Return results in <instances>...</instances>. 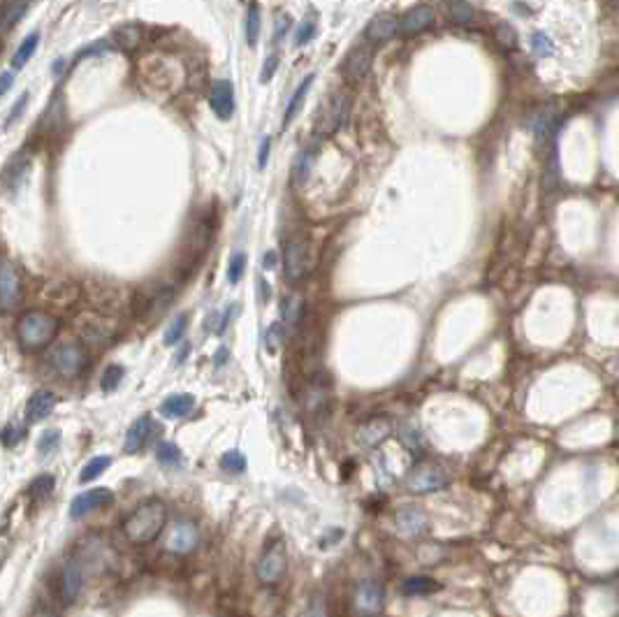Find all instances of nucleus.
Listing matches in <instances>:
<instances>
[{
    "label": "nucleus",
    "instance_id": "f257e3e1",
    "mask_svg": "<svg viewBox=\"0 0 619 617\" xmlns=\"http://www.w3.org/2000/svg\"><path fill=\"white\" fill-rule=\"evenodd\" d=\"M167 525V506L161 499H149L132 510L128 520L123 522V532H126L128 541L132 543H151L156 541Z\"/></svg>",
    "mask_w": 619,
    "mask_h": 617
},
{
    "label": "nucleus",
    "instance_id": "f03ea898",
    "mask_svg": "<svg viewBox=\"0 0 619 617\" xmlns=\"http://www.w3.org/2000/svg\"><path fill=\"white\" fill-rule=\"evenodd\" d=\"M58 332V321L51 313L28 311L16 323V339L23 350H40L54 341Z\"/></svg>",
    "mask_w": 619,
    "mask_h": 617
},
{
    "label": "nucleus",
    "instance_id": "7ed1b4c3",
    "mask_svg": "<svg viewBox=\"0 0 619 617\" xmlns=\"http://www.w3.org/2000/svg\"><path fill=\"white\" fill-rule=\"evenodd\" d=\"M172 295H174L172 284H165V281H149V284L137 288L135 295L130 297L132 313H135L137 318H149V316L158 313L161 308L170 304Z\"/></svg>",
    "mask_w": 619,
    "mask_h": 617
},
{
    "label": "nucleus",
    "instance_id": "20e7f679",
    "mask_svg": "<svg viewBox=\"0 0 619 617\" xmlns=\"http://www.w3.org/2000/svg\"><path fill=\"white\" fill-rule=\"evenodd\" d=\"M47 360H49L51 369H54L60 378H77L88 365L86 350H84L82 343H77V341L60 343V346H56L49 353Z\"/></svg>",
    "mask_w": 619,
    "mask_h": 617
},
{
    "label": "nucleus",
    "instance_id": "39448f33",
    "mask_svg": "<svg viewBox=\"0 0 619 617\" xmlns=\"http://www.w3.org/2000/svg\"><path fill=\"white\" fill-rule=\"evenodd\" d=\"M350 117V98L346 93H332L321 104V112L316 117V130L321 135H332V132L341 130L346 126V121Z\"/></svg>",
    "mask_w": 619,
    "mask_h": 617
},
{
    "label": "nucleus",
    "instance_id": "423d86ee",
    "mask_svg": "<svg viewBox=\"0 0 619 617\" xmlns=\"http://www.w3.org/2000/svg\"><path fill=\"white\" fill-rule=\"evenodd\" d=\"M144 75L149 79V84L161 88V91H174L179 88L183 82V68L176 63L174 58H154L144 63Z\"/></svg>",
    "mask_w": 619,
    "mask_h": 617
},
{
    "label": "nucleus",
    "instance_id": "0eeeda50",
    "mask_svg": "<svg viewBox=\"0 0 619 617\" xmlns=\"http://www.w3.org/2000/svg\"><path fill=\"white\" fill-rule=\"evenodd\" d=\"M286 571V545L274 541L258 562V580L262 585H276Z\"/></svg>",
    "mask_w": 619,
    "mask_h": 617
},
{
    "label": "nucleus",
    "instance_id": "6e6552de",
    "mask_svg": "<svg viewBox=\"0 0 619 617\" xmlns=\"http://www.w3.org/2000/svg\"><path fill=\"white\" fill-rule=\"evenodd\" d=\"M311 264V253H308V244L304 240H290L283 249V272L290 281L304 279Z\"/></svg>",
    "mask_w": 619,
    "mask_h": 617
},
{
    "label": "nucleus",
    "instance_id": "1a4fd4ad",
    "mask_svg": "<svg viewBox=\"0 0 619 617\" xmlns=\"http://www.w3.org/2000/svg\"><path fill=\"white\" fill-rule=\"evenodd\" d=\"M411 492H418V495H427V492H436L443 490L448 485V473L441 469V466H420V469H413L406 478Z\"/></svg>",
    "mask_w": 619,
    "mask_h": 617
},
{
    "label": "nucleus",
    "instance_id": "9d476101",
    "mask_svg": "<svg viewBox=\"0 0 619 617\" xmlns=\"http://www.w3.org/2000/svg\"><path fill=\"white\" fill-rule=\"evenodd\" d=\"M21 299V277L12 260H0V308H12Z\"/></svg>",
    "mask_w": 619,
    "mask_h": 617
},
{
    "label": "nucleus",
    "instance_id": "9b49d317",
    "mask_svg": "<svg viewBox=\"0 0 619 617\" xmlns=\"http://www.w3.org/2000/svg\"><path fill=\"white\" fill-rule=\"evenodd\" d=\"M369 68H371V49L367 42H360L348 49V54L341 63V73L348 82H360V79L367 77Z\"/></svg>",
    "mask_w": 619,
    "mask_h": 617
},
{
    "label": "nucleus",
    "instance_id": "f8f14e48",
    "mask_svg": "<svg viewBox=\"0 0 619 617\" xmlns=\"http://www.w3.org/2000/svg\"><path fill=\"white\" fill-rule=\"evenodd\" d=\"M77 328L88 346H104V343L112 339V325L104 318H100V316L84 313L82 318H79Z\"/></svg>",
    "mask_w": 619,
    "mask_h": 617
},
{
    "label": "nucleus",
    "instance_id": "ddd939ff",
    "mask_svg": "<svg viewBox=\"0 0 619 617\" xmlns=\"http://www.w3.org/2000/svg\"><path fill=\"white\" fill-rule=\"evenodd\" d=\"M198 545V527L193 522H176L170 527L167 532V541L165 548L176 554H185L190 552Z\"/></svg>",
    "mask_w": 619,
    "mask_h": 617
},
{
    "label": "nucleus",
    "instance_id": "4468645a",
    "mask_svg": "<svg viewBox=\"0 0 619 617\" xmlns=\"http://www.w3.org/2000/svg\"><path fill=\"white\" fill-rule=\"evenodd\" d=\"M112 501H114L112 490H107V488H93V490L84 492V495L75 497L72 506H70V515H72L75 520H79V517H84V515L91 513V510H98L102 506L112 504Z\"/></svg>",
    "mask_w": 619,
    "mask_h": 617
},
{
    "label": "nucleus",
    "instance_id": "2eb2a0df",
    "mask_svg": "<svg viewBox=\"0 0 619 617\" xmlns=\"http://www.w3.org/2000/svg\"><path fill=\"white\" fill-rule=\"evenodd\" d=\"M209 104L218 119L227 121L235 112V88L227 79H216L209 91Z\"/></svg>",
    "mask_w": 619,
    "mask_h": 617
},
{
    "label": "nucleus",
    "instance_id": "dca6fc26",
    "mask_svg": "<svg viewBox=\"0 0 619 617\" xmlns=\"http://www.w3.org/2000/svg\"><path fill=\"white\" fill-rule=\"evenodd\" d=\"M434 23V10L429 5H415L399 16V35H415Z\"/></svg>",
    "mask_w": 619,
    "mask_h": 617
},
{
    "label": "nucleus",
    "instance_id": "f3484780",
    "mask_svg": "<svg viewBox=\"0 0 619 617\" xmlns=\"http://www.w3.org/2000/svg\"><path fill=\"white\" fill-rule=\"evenodd\" d=\"M397 33H399V19H397L394 14L383 12V14H376L374 19L367 23L365 38L369 42H385V40L394 38Z\"/></svg>",
    "mask_w": 619,
    "mask_h": 617
},
{
    "label": "nucleus",
    "instance_id": "a211bd4d",
    "mask_svg": "<svg viewBox=\"0 0 619 617\" xmlns=\"http://www.w3.org/2000/svg\"><path fill=\"white\" fill-rule=\"evenodd\" d=\"M54 407H56V395L49 390H38L26 402V418H28V422H40L54 411Z\"/></svg>",
    "mask_w": 619,
    "mask_h": 617
},
{
    "label": "nucleus",
    "instance_id": "6ab92c4d",
    "mask_svg": "<svg viewBox=\"0 0 619 617\" xmlns=\"http://www.w3.org/2000/svg\"><path fill=\"white\" fill-rule=\"evenodd\" d=\"M397 529H399L404 536H420L424 529H427V515L415 506L402 508L399 513H397Z\"/></svg>",
    "mask_w": 619,
    "mask_h": 617
},
{
    "label": "nucleus",
    "instance_id": "aec40b11",
    "mask_svg": "<svg viewBox=\"0 0 619 617\" xmlns=\"http://www.w3.org/2000/svg\"><path fill=\"white\" fill-rule=\"evenodd\" d=\"M151 429H154V420L151 418H149V416L137 418L128 429L123 451H126V453H139L141 448H144L146 441H149V436H151Z\"/></svg>",
    "mask_w": 619,
    "mask_h": 617
},
{
    "label": "nucleus",
    "instance_id": "412c9836",
    "mask_svg": "<svg viewBox=\"0 0 619 617\" xmlns=\"http://www.w3.org/2000/svg\"><path fill=\"white\" fill-rule=\"evenodd\" d=\"M195 409V397L188 392H179V395H170L167 399L161 404V413L170 420H179L185 418L188 413Z\"/></svg>",
    "mask_w": 619,
    "mask_h": 617
},
{
    "label": "nucleus",
    "instance_id": "4be33fe9",
    "mask_svg": "<svg viewBox=\"0 0 619 617\" xmlns=\"http://www.w3.org/2000/svg\"><path fill=\"white\" fill-rule=\"evenodd\" d=\"M316 158H318V144H308L297 154L295 163H293V174H290V176H293L295 186H302V183L308 179L311 167L316 165Z\"/></svg>",
    "mask_w": 619,
    "mask_h": 617
},
{
    "label": "nucleus",
    "instance_id": "5701e85b",
    "mask_svg": "<svg viewBox=\"0 0 619 617\" xmlns=\"http://www.w3.org/2000/svg\"><path fill=\"white\" fill-rule=\"evenodd\" d=\"M79 589H82V567L77 559H68L63 567V601H75Z\"/></svg>",
    "mask_w": 619,
    "mask_h": 617
},
{
    "label": "nucleus",
    "instance_id": "b1692460",
    "mask_svg": "<svg viewBox=\"0 0 619 617\" xmlns=\"http://www.w3.org/2000/svg\"><path fill=\"white\" fill-rule=\"evenodd\" d=\"M380 599H383V589H380L376 583H371V580H365V583L357 587V606L362 608V611H367V613L378 611Z\"/></svg>",
    "mask_w": 619,
    "mask_h": 617
},
{
    "label": "nucleus",
    "instance_id": "393cba45",
    "mask_svg": "<svg viewBox=\"0 0 619 617\" xmlns=\"http://www.w3.org/2000/svg\"><path fill=\"white\" fill-rule=\"evenodd\" d=\"M311 84H313V75H308L304 82L297 86V91L293 93V98H290L288 107H286V117H283V128H288L290 123L295 121V117L299 114V109H302V104L306 100V93H308V88H311Z\"/></svg>",
    "mask_w": 619,
    "mask_h": 617
},
{
    "label": "nucleus",
    "instance_id": "a878e982",
    "mask_svg": "<svg viewBox=\"0 0 619 617\" xmlns=\"http://www.w3.org/2000/svg\"><path fill=\"white\" fill-rule=\"evenodd\" d=\"M114 40L119 42L121 49L135 51L141 44V40H144V31H141V26H137V23H126L114 33Z\"/></svg>",
    "mask_w": 619,
    "mask_h": 617
},
{
    "label": "nucleus",
    "instance_id": "bb28decb",
    "mask_svg": "<svg viewBox=\"0 0 619 617\" xmlns=\"http://www.w3.org/2000/svg\"><path fill=\"white\" fill-rule=\"evenodd\" d=\"M387 422L385 420H371L367 422V425L360 427V434H357V441L362 446H376L378 441H383L387 436Z\"/></svg>",
    "mask_w": 619,
    "mask_h": 617
},
{
    "label": "nucleus",
    "instance_id": "cd10ccee",
    "mask_svg": "<svg viewBox=\"0 0 619 617\" xmlns=\"http://www.w3.org/2000/svg\"><path fill=\"white\" fill-rule=\"evenodd\" d=\"M302 311H304L302 295L293 293V295H288L281 302V316H283V321H286V325H290V328H295V325L299 323V318H302Z\"/></svg>",
    "mask_w": 619,
    "mask_h": 617
},
{
    "label": "nucleus",
    "instance_id": "c85d7f7f",
    "mask_svg": "<svg viewBox=\"0 0 619 617\" xmlns=\"http://www.w3.org/2000/svg\"><path fill=\"white\" fill-rule=\"evenodd\" d=\"M554 117H556V112H554L552 104H547V107L536 109V112L532 114V119H529V123H532V130L536 132L538 137H541V135H547V130H550V128L554 126Z\"/></svg>",
    "mask_w": 619,
    "mask_h": 617
},
{
    "label": "nucleus",
    "instance_id": "c756f323",
    "mask_svg": "<svg viewBox=\"0 0 619 617\" xmlns=\"http://www.w3.org/2000/svg\"><path fill=\"white\" fill-rule=\"evenodd\" d=\"M26 12H28V5H19V3H7L0 7V33H7L12 26L19 23V19Z\"/></svg>",
    "mask_w": 619,
    "mask_h": 617
},
{
    "label": "nucleus",
    "instance_id": "7c9ffc66",
    "mask_svg": "<svg viewBox=\"0 0 619 617\" xmlns=\"http://www.w3.org/2000/svg\"><path fill=\"white\" fill-rule=\"evenodd\" d=\"M38 44H40V33L38 31L31 33V35H26V40L19 44V49H16V54L12 58V68H19L21 70L26 63H28L31 56L35 54V49H38Z\"/></svg>",
    "mask_w": 619,
    "mask_h": 617
},
{
    "label": "nucleus",
    "instance_id": "2f4dec72",
    "mask_svg": "<svg viewBox=\"0 0 619 617\" xmlns=\"http://www.w3.org/2000/svg\"><path fill=\"white\" fill-rule=\"evenodd\" d=\"M109 464H112V457H107V455H98V457H93V460H88V462L84 464L82 473H79V481H82V483H91V481H95L104 469H107Z\"/></svg>",
    "mask_w": 619,
    "mask_h": 617
},
{
    "label": "nucleus",
    "instance_id": "473e14b6",
    "mask_svg": "<svg viewBox=\"0 0 619 617\" xmlns=\"http://www.w3.org/2000/svg\"><path fill=\"white\" fill-rule=\"evenodd\" d=\"M156 457L163 466H179L183 460L179 446L172 444V441H163V444L156 448Z\"/></svg>",
    "mask_w": 619,
    "mask_h": 617
},
{
    "label": "nucleus",
    "instance_id": "72a5a7b5",
    "mask_svg": "<svg viewBox=\"0 0 619 617\" xmlns=\"http://www.w3.org/2000/svg\"><path fill=\"white\" fill-rule=\"evenodd\" d=\"M185 328H188V316L181 313V316H174V318L170 321V325H167L165 330V346H174V343H179L181 337L185 334Z\"/></svg>",
    "mask_w": 619,
    "mask_h": 617
},
{
    "label": "nucleus",
    "instance_id": "f704fd0d",
    "mask_svg": "<svg viewBox=\"0 0 619 617\" xmlns=\"http://www.w3.org/2000/svg\"><path fill=\"white\" fill-rule=\"evenodd\" d=\"M244 28H246V40H249L251 47H255V44H258V38H260V7L258 5H249Z\"/></svg>",
    "mask_w": 619,
    "mask_h": 617
},
{
    "label": "nucleus",
    "instance_id": "c9c22d12",
    "mask_svg": "<svg viewBox=\"0 0 619 617\" xmlns=\"http://www.w3.org/2000/svg\"><path fill=\"white\" fill-rule=\"evenodd\" d=\"M304 402H306V409L308 411H321L325 404H327V387L321 381H313L311 385H308Z\"/></svg>",
    "mask_w": 619,
    "mask_h": 617
},
{
    "label": "nucleus",
    "instance_id": "e433bc0d",
    "mask_svg": "<svg viewBox=\"0 0 619 617\" xmlns=\"http://www.w3.org/2000/svg\"><path fill=\"white\" fill-rule=\"evenodd\" d=\"M51 492H54V478L51 476H38V478L33 481L28 495L35 499V501H44Z\"/></svg>",
    "mask_w": 619,
    "mask_h": 617
},
{
    "label": "nucleus",
    "instance_id": "4c0bfd02",
    "mask_svg": "<svg viewBox=\"0 0 619 617\" xmlns=\"http://www.w3.org/2000/svg\"><path fill=\"white\" fill-rule=\"evenodd\" d=\"M220 469L227 473H242L246 469V457L239 451H227L220 457Z\"/></svg>",
    "mask_w": 619,
    "mask_h": 617
},
{
    "label": "nucleus",
    "instance_id": "58836bf2",
    "mask_svg": "<svg viewBox=\"0 0 619 617\" xmlns=\"http://www.w3.org/2000/svg\"><path fill=\"white\" fill-rule=\"evenodd\" d=\"M436 589V583L434 580H429V578H409L404 583V594H415V596H420V594H429V592H434Z\"/></svg>",
    "mask_w": 619,
    "mask_h": 617
},
{
    "label": "nucleus",
    "instance_id": "ea45409f",
    "mask_svg": "<svg viewBox=\"0 0 619 617\" xmlns=\"http://www.w3.org/2000/svg\"><path fill=\"white\" fill-rule=\"evenodd\" d=\"M246 272V253H235L227 264V279L230 284H239Z\"/></svg>",
    "mask_w": 619,
    "mask_h": 617
},
{
    "label": "nucleus",
    "instance_id": "a19ab883",
    "mask_svg": "<svg viewBox=\"0 0 619 617\" xmlns=\"http://www.w3.org/2000/svg\"><path fill=\"white\" fill-rule=\"evenodd\" d=\"M23 436H26V427L16 425V422H10V425L3 427V431H0V441H3L7 448H14Z\"/></svg>",
    "mask_w": 619,
    "mask_h": 617
},
{
    "label": "nucleus",
    "instance_id": "79ce46f5",
    "mask_svg": "<svg viewBox=\"0 0 619 617\" xmlns=\"http://www.w3.org/2000/svg\"><path fill=\"white\" fill-rule=\"evenodd\" d=\"M313 38H316V21L304 19L295 31V47H304V44H308Z\"/></svg>",
    "mask_w": 619,
    "mask_h": 617
},
{
    "label": "nucleus",
    "instance_id": "37998d69",
    "mask_svg": "<svg viewBox=\"0 0 619 617\" xmlns=\"http://www.w3.org/2000/svg\"><path fill=\"white\" fill-rule=\"evenodd\" d=\"M532 49L536 51V56H541V58H545V56H552L554 54V42L547 38L545 33H534V38H532Z\"/></svg>",
    "mask_w": 619,
    "mask_h": 617
},
{
    "label": "nucleus",
    "instance_id": "c03bdc74",
    "mask_svg": "<svg viewBox=\"0 0 619 617\" xmlns=\"http://www.w3.org/2000/svg\"><path fill=\"white\" fill-rule=\"evenodd\" d=\"M121 378H123V369L119 365L107 367V369H104V374H102V381H100L102 390H107V392L117 390L119 383H121Z\"/></svg>",
    "mask_w": 619,
    "mask_h": 617
},
{
    "label": "nucleus",
    "instance_id": "a18cd8bd",
    "mask_svg": "<svg viewBox=\"0 0 619 617\" xmlns=\"http://www.w3.org/2000/svg\"><path fill=\"white\" fill-rule=\"evenodd\" d=\"M497 40H499V42L503 44V47H506V49L517 47V31L512 28L510 23H506V21H503V23H499V26H497Z\"/></svg>",
    "mask_w": 619,
    "mask_h": 617
},
{
    "label": "nucleus",
    "instance_id": "49530a36",
    "mask_svg": "<svg viewBox=\"0 0 619 617\" xmlns=\"http://www.w3.org/2000/svg\"><path fill=\"white\" fill-rule=\"evenodd\" d=\"M281 341H283V328H281L279 323L269 325L267 334H264V348H267V353H271V355H274V353L279 350Z\"/></svg>",
    "mask_w": 619,
    "mask_h": 617
},
{
    "label": "nucleus",
    "instance_id": "de8ad7c7",
    "mask_svg": "<svg viewBox=\"0 0 619 617\" xmlns=\"http://www.w3.org/2000/svg\"><path fill=\"white\" fill-rule=\"evenodd\" d=\"M58 439H60V431L58 429H47V431H44V434L40 436V444H38L40 455H49L51 451H54L56 444H58Z\"/></svg>",
    "mask_w": 619,
    "mask_h": 617
},
{
    "label": "nucleus",
    "instance_id": "09e8293b",
    "mask_svg": "<svg viewBox=\"0 0 619 617\" xmlns=\"http://www.w3.org/2000/svg\"><path fill=\"white\" fill-rule=\"evenodd\" d=\"M448 14L453 16L455 21H468L473 16V7L471 5H464V3H453L446 7Z\"/></svg>",
    "mask_w": 619,
    "mask_h": 617
},
{
    "label": "nucleus",
    "instance_id": "8fccbe9b",
    "mask_svg": "<svg viewBox=\"0 0 619 617\" xmlns=\"http://www.w3.org/2000/svg\"><path fill=\"white\" fill-rule=\"evenodd\" d=\"M276 68H279V56L276 54H269V58L264 60V68H262V82L267 84L269 79L274 77V73H276Z\"/></svg>",
    "mask_w": 619,
    "mask_h": 617
},
{
    "label": "nucleus",
    "instance_id": "3c124183",
    "mask_svg": "<svg viewBox=\"0 0 619 617\" xmlns=\"http://www.w3.org/2000/svg\"><path fill=\"white\" fill-rule=\"evenodd\" d=\"M269 146H271V139L264 135L262 142H260V151H258V167L262 170L264 165H267V158H269Z\"/></svg>",
    "mask_w": 619,
    "mask_h": 617
},
{
    "label": "nucleus",
    "instance_id": "603ef678",
    "mask_svg": "<svg viewBox=\"0 0 619 617\" xmlns=\"http://www.w3.org/2000/svg\"><path fill=\"white\" fill-rule=\"evenodd\" d=\"M288 26H290V16L288 14H281L279 19H276V28H274V40H281L283 35H286Z\"/></svg>",
    "mask_w": 619,
    "mask_h": 617
},
{
    "label": "nucleus",
    "instance_id": "864d4df0",
    "mask_svg": "<svg viewBox=\"0 0 619 617\" xmlns=\"http://www.w3.org/2000/svg\"><path fill=\"white\" fill-rule=\"evenodd\" d=\"M12 82H14V75L12 73H3V75H0V95H5L7 91H10Z\"/></svg>",
    "mask_w": 619,
    "mask_h": 617
},
{
    "label": "nucleus",
    "instance_id": "5fc2aeb1",
    "mask_svg": "<svg viewBox=\"0 0 619 617\" xmlns=\"http://www.w3.org/2000/svg\"><path fill=\"white\" fill-rule=\"evenodd\" d=\"M274 258H276V255H274V253H267V255H264V267H274Z\"/></svg>",
    "mask_w": 619,
    "mask_h": 617
},
{
    "label": "nucleus",
    "instance_id": "6e6d98bb",
    "mask_svg": "<svg viewBox=\"0 0 619 617\" xmlns=\"http://www.w3.org/2000/svg\"><path fill=\"white\" fill-rule=\"evenodd\" d=\"M40 617H49V615H40Z\"/></svg>",
    "mask_w": 619,
    "mask_h": 617
}]
</instances>
